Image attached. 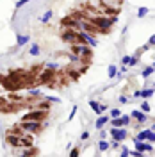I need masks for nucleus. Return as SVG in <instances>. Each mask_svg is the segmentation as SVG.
<instances>
[{"mask_svg":"<svg viewBox=\"0 0 155 157\" xmlns=\"http://www.w3.org/2000/svg\"><path fill=\"white\" fill-rule=\"evenodd\" d=\"M146 141H150V143H155V130H150V132H148V137H146Z\"/></svg>","mask_w":155,"mask_h":157,"instance_id":"obj_27","label":"nucleus"},{"mask_svg":"<svg viewBox=\"0 0 155 157\" xmlns=\"http://www.w3.org/2000/svg\"><path fill=\"white\" fill-rule=\"evenodd\" d=\"M118 102H119V104H127L128 98H127V97H119V98H118Z\"/></svg>","mask_w":155,"mask_h":157,"instance_id":"obj_39","label":"nucleus"},{"mask_svg":"<svg viewBox=\"0 0 155 157\" xmlns=\"http://www.w3.org/2000/svg\"><path fill=\"white\" fill-rule=\"evenodd\" d=\"M34 154H36V150L30 148V146H29V148H23V150L20 152V155H34Z\"/></svg>","mask_w":155,"mask_h":157,"instance_id":"obj_21","label":"nucleus"},{"mask_svg":"<svg viewBox=\"0 0 155 157\" xmlns=\"http://www.w3.org/2000/svg\"><path fill=\"white\" fill-rule=\"evenodd\" d=\"M71 52L80 57H91V46L87 43H71Z\"/></svg>","mask_w":155,"mask_h":157,"instance_id":"obj_3","label":"nucleus"},{"mask_svg":"<svg viewBox=\"0 0 155 157\" xmlns=\"http://www.w3.org/2000/svg\"><path fill=\"white\" fill-rule=\"evenodd\" d=\"M61 39L64 41V43H77L78 41V32L77 30H73V29H66L62 34H61Z\"/></svg>","mask_w":155,"mask_h":157,"instance_id":"obj_4","label":"nucleus"},{"mask_svg":"<svg viewBox=\"0 0 155 157\" xmlns=\"http://www.w3.org/2000/svg\"><path fill=\"white\" fill-rule=\"evenodd\" d=\"M139 109H141L143 113H150V111H152V107H150V104H148L146 100H144V102L141 104V107H139Z\"/></svg>","mask_w":155,"mask_h":157,"instance_id":"obj_23","label":"nucleus"},{"mask_svg":"<svg viewBox=\"0 0 155 157\" xmlns=\"http://www.w3.org/2000/svg\"><path fill=\"white\" fill-rule=\"evenodd\" d=\"M98 132H100V139H105V137H107V132H105L103 129H100Z\"/></svg>","mask_w":155,"mask_h":157,"instance_id":"obj_34","label":"nucleus"},{"mask_svg":"<svg viewBox=\"0 0 155 157\" xmlns=\"http://www.w3.org/2000/svg\"><path fill=\"white\" fill-rule=\"evenodd\" d=\"M130 116H132V120H137V123H146V121H148L146 113H143L141 109H134V111L130 113Z\"/></svg>","mask_w":155,"mask_h":157,"instance_id":"obj_7","label":"nucleus"},{"mask_svg":"<svg viewBox=\"0 0 155 157\" xmlns=\"http://www.w3.org/2000/svg\"><path fill=\"white\" fill-rule=\"evenodd\" d=\"M155 93V88H146V89H139V98L143 100H148L150 97H153Z\"/></svg>","mask_w":155,"mask_h":157,"instance_id":"obj_9","label":"nucleus"},{"mask_svg":"<svg viewBox=\"0 0 155 157\" xmlns=\"http://www.w3.org/2000/svg\"><path fill=\"white\" fill-rule=\"evenodd\" d=\"M86 139H89V132H87V130H84V132L80 134V141H86Z\"/></svg>","mask_w":155,"mask_h":157,"instance_id":"obj_31","label":"nucleus"},{"mask_svg":"<svg viewBox=\"0 0 155 157\" xmlns=\"http://www.w3.org/2000/svg\"><path fill=\"white\" fill-rule=\"evenodd\" d=\"M41 127H43V123L36 120H21V123H20L21 132H27V134H38Z\"/></svg>","mask_w":155,"mask_h":157,"instance_id":"obj_2","label":"nucleus"},{"mask_svg":"<svg viewBox=\"0 0 155 157\" xmlns=\"http://www.w3.org/2000/svg\"><path fill=\"white\" fill-rule=\"evenodd\" d=\"M78 155V148H73L71 152H70V157H77Z\"/></svg>","mask_w":155,"mask_h":157,"instance_id":"obj_37","label":"nucleus"},{"mask_svg":"<svg viewBox=\"0 0 155 157\" xmlns=\"http://www.w3.org/2000/svg\"><path fill=\"white\" fill-rule=\"evenodd\" d=\"M109 116L111 118H119L121 116V111H119V109H111V111H109Z\"/></svg>","mask_w":155,"mask_h":157,"instance_id":"obj_25","label":"nucleus"},{"mask_svg":"<svg viewBox=\"0 0 155 157\" xmlns=\"http://www.w3.org/2000/svg\"><path fill=\"white\" fill-rule=\"evenodd\" d=\"M137 62H139V54H137V56H134V57L128 59V62H127V64H128V66H136Z\"/></svg>","mask_w":155,"mask_h":157,"instance_id":"obj_24","label":"nucleus"},{"mask_svg":"<svg viewBox=\"0 0 155 157\" xmlns=\"http://www.w3.org/2000/svg\"><path fill=\"white\" fill-rule=\"evenodd\" d=\"M121 121H123V125H125V127H127V125H130V121H132V116H130V114H121Z\"/></svg>","mask_w":155,"mask_h":157,"instance_id":"obj_22","label":"nucleus"},{"mask_svg":"<svg viewBox=\"0 0 155 157\" xmlns=\"http://www.w3.org/2000/svg\"><path fill=\"white\" fill-rule=\"evenodd\" d=\"M68 59H70L71 62H84V57H80V56L73 54V52H70V54H68Z\"/></svg>","mask_w":155,"mask_h":157,"instance_id":"obj_17","label":"nucleus"},{"mask_svg":"<svg viewBox=\"0 0 155 157\" xmlns=\"http://www.w3.org/2000/svg\"><path fill=\"white\" fill-rule=\"evenodd\" d=\"M29 2H30V0H18V2H16V9L23 7V5H25V4H29Z\"/></svg>","mask_w":155,"mask_h":157,"instance_id":"obj_30","label":"nucleus"},{"mask_svg":"<svg viewBox=\"0 0 155 157\" xmlns=\"http://www.w3.org/2000/svg\"><path fill=\"white\" fill-rule=\"evenodd\" d=\"M116 75H118V68L114 66V64H109V66H107V77L112 80Z\"/></svg>","mask_w":155,"mask_h":157,"instance_id":"obj_12","label":"nucleus"},{"mask_svg":"<svg viewBox=\"0 0 155 157\" xmlns=\"http://www.w3.org/2000/svg\"><path fill=\"white\" fill-rule=\"evenodd\" d=\"M45 118V109H34L29 111L27 114H23V120H36V121H43Z\"/></svg>","mask_w":155,"mask_h":157,"instance_id":"obj_6","label":"nucleus"},{"mask_svg":"<svg viewBox=\"0 0 155 157\" xmlns=\"http://www.w3.org/2000/svg\"><path fill=\"white\" fill-rule=\"evenodd\" d=\"M146 50H150V45H148V43H146V45H144V46L139 50V54H141V52H146Z\"/></svg>","mask_w":155,"mask_h":157,"instance_id":"obj_42","label":"nucleus"},{"mask_svg":"<svg viewBox=\"0 0 155 157\" xmlns=\"http://www.w3.org/2000/svg\"><path fill=\"white\" fill-rule=\"evenodd\" d=\"M29 39H30V36H27V34H18L16 43H18V46H23V45H27V43H29Z\"/></svg>","mask_w":155,"mask_h":157,"instance_id":"obj_13","label":"nucleus"},{"mask_svg":"<svg viewBox=\"0 0 155 157\" xmlns=\"http://www.w3.org/2000/svg\"><path fill=\"white\" fill-rule=\"evenodd\" d=\"M153 72H155V64H153Z\"/></svg>","mask_w":155,"mask_h":157,"instance_id":"obj_44","label":"nucleus"},{"mask_svg":"<svg viewBox=\"0 0 155 157\" xmlns=\"http://www.w3.org/2000/svg\"><path fill=\"white\" fill-rule=\"evenodd\" d=\"M150 130H155V123H153V125H152V129H150Z\"/></svg>","mask_w":155,"mask_h":157,"instance_id":"obj_43","label":"nucleus"},{"mask_svg":"<svg viewBox=\"0 0 155 157\" xmlns=\"http://www.w3.org/2000/svg\"><path fill=\"white\" fill-rule=\"evenodd\" d=\"M29 54H30L32 57L39 56V45H38V43H32V45H30V48H29Z\"/></svg>","mask_w":155,"mask_h":157,"instance_id":"obj_15","label":"nucleus"},{"mask_svg":"<svg viewBox=\"0 0 155 157\" xmlns=\"http://www.w3.org/2000/svg\"><path fill=\"white\" fill-rule=\"evenodd\" d=\"M59 66L57 64H54V62H50V64H46V70H52V72H55Z\"/></svg>","mask_w":155,"mask_h":157,"instance_id":"obj_32","label":"nucleus"},{"mask_svg":"<svg viewBox=\"0 0 155 157\" xmlns=\"http://www.w3.org/2000/svg\"><path fill=\"white\" fill-rule=\"evenodd\" d=\"M46 100H50V102H54V104H59V102H61V100L55 98V97H46Z\"/></svg>","mask_w":155,"mask_h":157,"instance_id":"obj_36","label":"nucleus"},{"mask_svg":"<svg viewBox=\"0 0 155 157\" xmlns=\"http://www.w3.org/2000/svg\"><path fill=\"white\" fill-rule=\"evenodd\" d=\"M29 95H32V97H38L39 91H38V89H30V91H29Z\"/></svg>","mask_w":155,"mask_h":157,"instance_id":"obj_41","label":"nucleus"},{"mask_svg":"<svg viewBox=\"0 0 155 157\" xmlns=\"http://www.w3.org/2000/svg\"><path fill=\"white\" fill-rule=\"evenodd\" d=\"M77 109H78L77 105H73V107H71V113H70V116H68V120H70V121L75 118V114H77Z\"/></svg>","mask_w":155,"mask_h":157,"instance_id":"obj_28","label":"nucleus"},{"mask_svg":"<svg viewBox=\"0 0 155 157\" xmlns=\"http://www.w3.org/2000/svg\"><path fill=\"white\" fill-rule=\"evenodd\" d=\"M109 148H111V143L109 141H105V139H100L98 141V150L100 152H107Z\"/></svg>","mask_w":155,"mask_h":157,"instance_id":"obj_11","label":"nucleus"},{"mask_svg":"<svg viewBox=\"0 0 155 157\" xmlns=\"http://www.w3.org/2000/svg\"><path fill=\"white\" fill-rule=\"evenodd\" d=\"M148 45H150V46H155V34L150 39H148Z\"/></svg>","mask_w":155,"mask_h":157,"instance_id":"obj_38","label":"nucleus"},{"mask_svg":"<svg viewBox=\"0 0 155 157\" xmlns=\"http://www.w3.org/2000/svg\"><path fill=\"white\" fill-rule=\"evenodd\" d=\"M148 13H150V9H148V7H139V11H137V18H144Z\"/></svg>","mask_w":155,"mask_h":157,"instance_id":"obj_20","label":"nucleus"},{"mask_svg":"<svg viewBox=\"0 0 155 157\" xmlns=\"http://www.w3.org/2000/svg\"><path fill=\"white\" fill-rule=\"evenodd\" d=\"M143 154H144V152H139V150H136V148L128 152V155H134V157H143Z\"/></svg>","mask_w":155,"mask_h":157,"instance_id":"obj_26","label":"nucleus"},{"mask_svg":"<svg viewBox=\"0 0 155 157\" xmlns=\"http://www.w3.org/2000/svg\"><path fill=\"white\" fill-rule=\"evenodd\" d=\"M153 64H155V62H153Z\"/></svg>","mask_w":155,"mask_h":157,"instance_id":"obj_45","label":"nucleus"},{"mask_svg":"<svg viewBox=\"0 0 155 157\" xmlns=\"http://www.w3.org/2000/svg\"><path fill=\"white\" fill-rule=\"evenodd\" d=\"M52 14H54V13H52V9H48V11H46V13H45V14L39 18V21H41V23H48V21H50V18H52Z\"/></svg>","mask_w":155,"mask_h":157,"instance_id":"obj_16","label":"nucleus"},{"mask_svg":"<svg viewBox=\"0 0 155 157\" xmlns=\"http://www.w3.org/2000/svg\"><path fill=\"white\" fill-rule=\"evenodd\" d=\"M111 136H112V139H116V141L121 143L123 139H127L128 132H127L125 127H112V129H111Z\"/></svg>","mask_w":155,"mask_h":157,"instance_id":"obj_5","label":"nucleus"},{"mask_svg":"<svg viewBox=\"0 0 155 157\" xmlns=\"http://www.w3.org/2000/svg\"><path fill=\"white\" fill-rule=\"evenodd\" d=\"M89 105H91V109H93V111L98 114V102H96V100H91V102H89Z\"/></svg>","mask_w":155,"mask_h":157,"instance_id":"obj_29","label":"nucleus"},{"mask_svg":"<svg viewBox=\"0 0 155 157\" xmlns=\"http://www.w3.org/2000/svg\"><path fill=\"white\" fill-rule=\"evenodd\" d=\"M109 123H111L112 127H125V125H123V121H121V118H111V120H109Z\"/></svg>","mask_w":155,"mask_h":157,"instance_id":"obj_19","label":"nucleus"},{"mask_svg":"<svg viewBox=\"0 0 155 157\" xmlns=\"http://www.w3.org/2000/svg\"><path fill=\"white\" fill-rule=\"evenodd\" d=\"M127 70H128V68H127V64H123V66L119 68V75H123V73H127Z\"/></svg>","mask_w":155,"mask_h":157,"instance_id":"obj_35","label":"nucleus"},{"mask_svg":"<svg viewBox=\"0 0 155 157\" xmlns=\"http://www.w3.org/2000/svg\"><path fill=\"white\" fill-rule=\"evenodd\" d=\"M7 143L11 145V146H20V134H9L7 136Z\"/></svg>","mask_w":155,"mask_h":157,"instance_id":"obj_10","label":"nucleus"},{"mask_svg":"<svg viewBox=\"0 0 155 157\" xmlns=\"http://www.w3.org/2000/svg\"><path fill=\"white\" fill-rule=\"evenodd\" d=\"M128 152H130V150H128L127 146H123V148H121V154H119V155H121V157H127V155H128Z\"/></svg>","mask_w":155,"mask_h":157,"instance_id":"obj_33","label":"nucleus"},{"mask_svg":"<svg viewBox=\"0 0 155 157\" xmlns=\"http://www.w3.org/2000/svg\"><path fill=\"white\" fill-rule=\"evenodd\" d=\"M128 59H130V56H123V57H121V64H127Z\"/></svg>","mask_w":155,"mask_h":157,"instance_id":"obj_40","label":"nucleus"},{"mask_svg":"<svg viewBox=\"0 0 155 157\" xmlns=\"http://www.w3.org/2000/svg\"><path fill=\"white\" fill-rule=\"evenodd\" d=\"M152 73H155L153 66H144V70H143V73H141V75H143V78H148Z\"/></svg>","mask_w":155,"mask_h":157,"instance_id":"obj_18","label":"nucleus"},{"mask_svg":"<svg viewBox=\"0 0 155 157\" xmlns=\"http://www.w3.org/2000/svg\"><path fill=\"white\" fill-rule=\"evenodd\" d=\"M148 132H150V129H144V130L137 132L134 139H137V141H146V137H148Z\"/></svg>","mask_w":155,"mask_h":157,"instance_id":"obj_14","label":"nucleus"},{"mask_svg":"<svg viewBox=\"0 0 155 157\" xmlns=\"http://www.w3.org/2000/svg\"><path fill=\"white\" fill-rule=\"evenodd\" d=\"M109 120H111V116H109V114H105V113H103V114H100V116H98V120L95 121V129H96V130L103 129V127H105V123H109Z\"/></svg>","mask_w":155,"mask_h":157,"instance_id":"obj_8","label":"nucleus"},{"mask_svg":"<svg viewBox=\"0 0 155 157\" xmlns=\"http://www.w3.org/2000/svg\"><path fill=\"white\" fill-rule=\"evenodd\" d=\"M89 21L98 29V32H107V29L118 21V16H96V18H91Z\"/></svg>","mask_w":155,"mask_h":157,"instance_id":"obj_1","label":"nucleus"}]
</instances>
